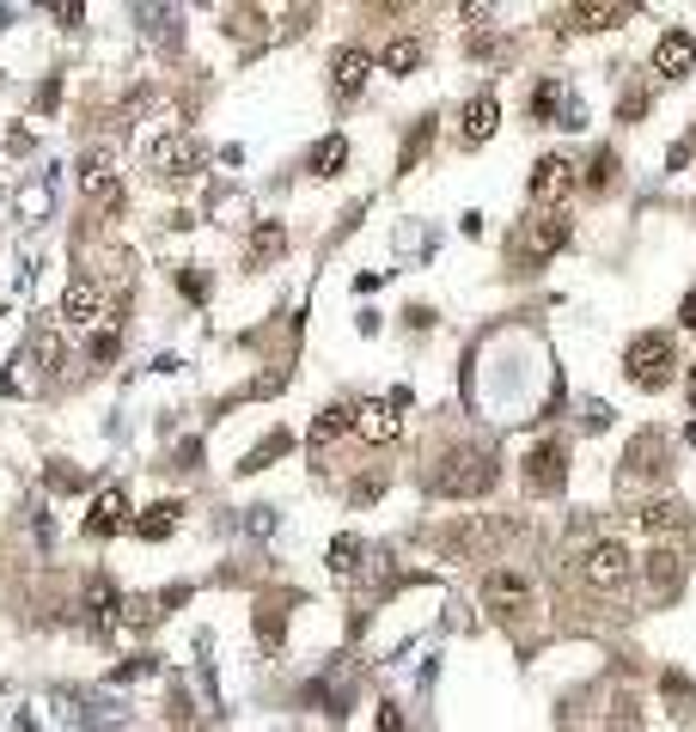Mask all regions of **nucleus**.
I'll return each instance as SVG.
<instances>
[{"instance_id": "f03ea898", "label": "nucleus", "mask_w": 696, "mask_h": 732, "mask_svg": "<svg viewBox=\"0 0 696 732\" xmlns=\"http://www.w3.org/2000/svg\"><path fill=\"white\" fill-rule=\"evenodd\" d=\"M495 458L489 452H452L447 458V471H433V495H447V500H471V495H489L495 488Z\"/></svg>"}, {"instance_id": "0eeeda50", "label": "nucleus", "mask_w": 696, "mask_h": 732, "mask_svg": "<svg viewBox=\"0 0 696 732\" xmlns=\"http://www.w3.org/2000/svg\"><path fill=\"white\" fill-rule=\"evenodd\" d=\"M526 604H532V580L520 574V568H495V574L483 580V611L513 616V611H526Z\"/></svg>"}, {"instance_id": "2eb2a0df", "label": "nucleus", "mask_w": 696, "mask_h": 732, "mask_svg": "<svg viewBox=\"0 0 696 732\" xmlns=\"http://www.w3.org/2000/svg\"><path fill=\"white\" fill-rule=\"evenodd\" d=\"M367 74H373L367 50H336L330 55V86H336V98H355V92L367 86Z\"/></svg>"}, {"instance_id": "20e7f679", "label": "nucleus", "mask_w": 696, "mask_h": 732, "mask_svg": "<svg viewBox=\"0 0 696 732\" xmlns=\"http://www.w3.org/2000/svg\"><path fill=\"white\" fill-rule=\"evenodd\" d=\"M147 171H153V177H178V183H184V177H196V171H202V141H196V134H159V141L153 147H147Z\"/></svg>"}, {"instance_id": "2f4dec72", "label": "nucleus", "mask_w": 696, "mask_h": 732, "mask_svg": "<svg viewBox=\"0 0 696 732\" xmlns=\"http://www.w3.org/2000/svg\"><path fill=\"white\" fill-rule=\"evenodd\" d=\"M678 324H684V330H696V288L684 293V305H678Z\"/></svg>"}, {"instance_id": "4be33fe9", "label": "nucleus", "mask_w": 696, "mask_h": 732, "mask_svg": "<svg viewBox=\"0 0 696 732\" xmlns=\"http://www.w3.org/2000/svg\"><path fill=\"white\" fill-rule=\"evenodd\" d=\"M306 165H312V177H336V171L349 165V141H342V134H330V141H318Z\"/></svg>"}, {"instance_id": "dca6fc26", "label": "nucleus", "mask_w": 696, "mask_h": 732, "mask_svg": "<svg viewBox=\"0 0 696 732\" xmlns=\"http://www.w3.org/2000/svg\"><path fill=\"white\" fill-rule=\"evenodd\" d=\"M532 117H538V122H556V129H580V105L568 98L563 86H556V79H544V86H538V98H532Z\"/></svg>"}, {"instance_id": "7ed1b4c3", "label": "nucleus", "mask_w": 696, "mask_h": 732, "mask_svg": "<svg viewBox=\"0 0 696 732\" xmlns=\"http://www.w3.org/2000/svg\"><path fill=\"white\" fill-rule=\"evenodd\" d=\"M580 574H587L592 592H623L635 574V556L618 543V537H599V543L587 549V562H580Z\"/></svg>"}, {"instance_id": "f257e3e1", "label": "nucleus", "mask_w": 696, "mask_h": 732, "mask_svg": "<svg viewBox=\"0 0 696 732\" xmlns=\"http://www.w3.org/2000/svg\"><path fill=\"white\" fill-rule=\"evenodd\" d=\"M623 373H630V385H642V391H666V385H672V373H678L672 336H660V330L635 336L630 348H623Z\"/></svg>"}, {"instance_id": "6e6552de", "label": "nucleus", "mask_w": 696, "mask_h": 732, "mask_svg": "<svg viewBox=\"0 0 696 732\" xmlns=\"http://www.w3.org/2000/svg\"><path fill=\"white\" fill-rule=\"evenodd\" d=\"M98 305H105V293H98V281L93 274H74L67 281V293H62V330H93L98 324Z\"/></svg>"}, {"instance_id": "f8f14e48", "label": "nucleus", "mask_w": 696, "mask_h": 732, "mask_svg": "<svg viewBox=\"0 0 696 732\" xmlns=\"http://www.w3.org/2000/svg\"><path fill=\"white\" fill-rule=\"evenodd\" d=\"M563 190H575V165H568L563 153H544L538 165H532V202H538V208H550Z\"/></svg>"}, {"instance_id": "f3484780", "label": "nucleus", "mask_w": 696, "mask_h": 732, "mask_svg": "<svg viewBox=\"0 0 696 732\" xmlns=\"http://www.w3.org/2000/svg\"><path fill=\"white\" fill-rule=\"evenodd\" d=\"M623 7H611V0H580V7H568L563 13V31H604V25H618Z\"/></svg>"}, {"instance_id": "1a4fd4ad", "label": "nucleus", "mask_w": 696, "mask_h": 732, "mask_svg": "<svg viewBox=\"0 0 696 732\" xmlns=\"http://www.w3.org/2000/svg\"><path fill=\"white\" fill-rule=\"evenodd\" d=\"M526 483L538 488V495H556V488L568 483V445H563V440L532 445V458H526Z\"/></svg>"}, {"instance_id": "ddd939ff", "label": "nucleus", "mask_w": 696, "mask_h": 732, "mask_svg": "<svg viewBox=\"0 0 696 732\" xmlns=\"http://www.w3.org/2000/svg\"><path fill=\"white\" fill-rule=\"evenodd\" d=\"M495 129H501V98H495V92H477L471 105H464V122H459L464 147H483Z\"/></svg>"}, {"instance_id": "c756f323", "label": "nucleus", "mask_w": 696, "mask_h": 732, "mask_svg": "<svg viewBox=\"0 0 696 732\" xmlns=\"http://www.w3.org/2000/svg\"><path fill=\"white\" fill-rule=\"evenodd\" d=\"M611 165H618L611 153H599V159H592V171H587V183H592V190H604V183H611Z\"/></svg>"}, {"instance_id": "4468645a", "label": "nucleus", "mask_w": 696, "mask_h": 732, "mask_svg": "<svg viewBox=\"0 0 696 732\" xmlns=\"http://www.w3.org/2000/svg\"><path fill=\"white\" fill-rule=\"evenodd\" d=\"M129 525V495L122 488H98L93 513H86V537H117Z\"/></svg>"}, {"instance_id": "423d86ee", "label": "nucleus", "mask_w": 696, "mask_h": 732, "mask_svg": "<svg viewBox=\"0 0 696 732\" xmlns=\"http://www.w3.org/2000/svg\"><path fill=\"white\" fill-rule=\"evenodd\" d=\"M409 403V391H392V397H367V403H355V433L367 445H392L397 433H404V416L397 409Z\"/></svg>"}, {"instance_id": "aec40b11", "label": "nucleus", "mask_w": 696, "mask_h": 732, "mask_svg": "<svg viewBox=\"0 0 696 732\" xmlns=\"http://www.w3.org/2000/svg\"><path fill=\"white\" fill-rule=\"evenodd\" d=\"M288 250V233H281V220H257V233H250V269H264L269 257H281Z\"/></svg>"}, {"instance_id": "412c9836", "label": "nucleus", "mask_w": 696, "mask_h": 732, "mask_svg": "<svg viewBox=\"0 0 696 732\" xmlns=\"http://www.w3.org/2000/svg\"><path fill=\"white\" fill-rule=\"evenodd\" d=\"M355 428V403H330L324 416L312 421V452H324L330 440H336V433H349Z\"/></svg>"}, {"instance_id": "9b49d317", "label": "nucleus", "mask_w": 696, "mask_h": 732, "mask_svg": "<svg viewBox=\"0 0 696 732\" xmlns=\"http://www.w3.org/2000/svg\"><path fill=\"white\" fill-rule=\"evenodd\" d=\"M654 74L660 79H690L696 74V37L690 31H666L654 43Z\"/></svg>"}, {"instance_id": "7c9ffc66", "label": "nucleus", "mask_w": 696, "mask_h": 732, "mask_svg": "<svg viewBox=\"0 0 696 732\" xmlns=\"http://www.w3.org/2000/svg\"><path fill=\"white\" fill-rule=\"evenodd\" d=\"M93 354H98V360H110V354H117V336H110V330H98V336H93Z\"/></svg>"}, {"instance_id": "473e14b6", "label": "nucleus", "mask_w": 696, "mask_h": 732, "mask_svg": "<svg viewBox=\"0 0 696 732\" xmlns=\"http://www.w3.org/2000/svg\"><path fill=\"white\" fill-rule=\"evenodd\" d=\"M690 409H696V366H690Z\"/></svg>"}, {"instance_id": "a211bd4d", "label": "nucleus", "mask_w": 696, "mask_h": 732, "mask_svg": "<svg viewBox=\"0 0 696 732\" xmlns=\"http://www.w3.org/2000/svg\"><path fill=\"white\" fill-rule=\"evenodd\" d=\"M178 500H153V507L141 513V519H135V537H141V543H165L171 531H178Z\"/></svg>"}, {"instance_id": "39448f33", "label": "nucleus", "mask_w": 696, "mask_h": 732, "mask_svg": "<svg viewBox=\"0 0 696 732\" xmlns=\"http://www.w3.org/2000/svg\"><path fill=\"white\" fill-rule=\"evenodd\" d=\"M563 245H568V208H532V220L520 226V257L550 262Z\"/></svg>"}, {"instance_id": "b1692460", "label": "nucleus", "mask_w": 696, "mask_h": 732, "mask_svg": "<svg viewBox=\"0 0 696 732\" xmlns=\"http://www.w3.org/2000/svg\"><path fill=\"white\" fill-rule=\"evenodd\" d=\"M416 62H421V37H392V43H385V55H379L385 74H409Z\"/></svg>"}, {"instance_id": "393cba45", "label": "nucleus", "mask_w": 696, "mask_h": 732, "mask_svg": "<svg viewBox=\"0 0 696 732\" xmlns=\"http://www.w3.org/2000/svg\"><path fill=\"white\" fill-rule=\"evenodd\" d=\"M281 635H288V611H281L276 599H264V604H257V640H264V647H276Z\"/></svg>"}, {"instance_id": "5701e85b", "label": "nucleus", "mask_w": 696, "mask_h": 732, "mask_svg": "<svg viewBox=\"0 0 696 732\" xmlns=\"http://www.w3.org/2000/svg\"><path fill=\"white\" fill-rule=\"evenodd\" d=\"M678 574H684L678 549H654V556H647V580H654L660 592H678Z\"/></svg>"}, {"instance_id": "9d476101", "label": "nucleus", "mask_w": 696, "mask_h": 732, "mask_svg": "<svg viewBox=\"0 0 696 732\" xmlns=\"http://www.w3.org/2000/svg\"><path fill=\"white\" fill-rule=\"evenodd\" d=\"M122 611H129V599L117 592V580H93V586H86V628H93V635H117Z\"/></svg>"}, {"instance_id": "a878e982", "label": "nucleus", "mask_w": 696, "mask_h": 732, "mask_svg": "<svg viewBox=\"0 0 696 732\" xmlns=\"http://www.w3.org/2000/svg\"><path fill=\"white\" fill-rule=\"evenodd\" d=\"M355 568H361V543H355V537H336V543H330V574L349 580Z\"/></svg>"}, {"instance_id": "cd10ccee", "label": "nucleus", "mask_w": 696, "mask_h": 732, "mask_svg": "<svg viewBox=\"0 0 696 732\" xmlns=\"http://www.w3.org/2000/svg\"><path fill=\"white\" fill-rule=\"evenodd\" d=\"M373 732H409L404 708H397V702H379V708H373Z\"/></svg>"}, {"instance_id": "6ab92c4d", "label": "nucleus", "mask_w": 696, "mask_h": 732, "mask_svg": "<svg viewBox=\"0 0 696 732\" xmlns=\"http://www.w3.org/2000/svg\"><path fill=\"white\" fill-rule=\"evenodd\" d=\"M79 183H86V196H93L98 208H117V202H122V190H117V177H110V165H105V159H86Z\"/></svg>"}, {"instance_id": "bb28decb", "label": "nucleus", "mask_w": 696, "mask_h": 732, "mask_svg": "<svg viewBox=\"0 0 696 732\" xmlns=\"http://www.w3.org/2000/svg\"><path fill=\"white\" fill-rule=\"evenodd\" d=\"M281 452H288V433H281V428H276V433H269V440H264V445H257V452H250V458H245V464H238V471H245V476H250V471H264L269 458H281Z\"/></svg>"}, {"instance_id": "c85d7f7f", "label": "nucleus", "mask_w": 696, "mask_h": 732, "mask_svg": "<svg viewBox=\"0 0 696 732\" xmlns=\"http://www.w3.org/2000/svg\"><path fill=\"white\" fill-rule=\"evenodd\" d=\"M678 519H684L678 507H647V513H642V525H647V531H672Z\"/></svg>"}]
</instances>
